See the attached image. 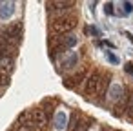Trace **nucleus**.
Returning <instances> with one entry per match:
<instances>
[{
    "mask_svg": "<svg viewBox=\"0 0 133 131\" xmlns=\"http://www.w3.org/2000/svg\"><path fill=\"white\" fill-rule=\"evenodd\" d=\"M109 80H111V75L109 73H102V71H93L89 73L84 87H82V93L86 98H97L98 95H102L108 87H109Z\"/></svg>",
    "mask_w": 133,
    "mask_h": 131,
    "instance_id": "f257e3e1",
    "label": "nucleus"
},
{
    "mask_svg": "<svg viewBox=\"0 0 133 131\" xmlns=\"http://www.w3.org/2000/svg\"><path fill=\"white\" fill-rule=\"evenodd\" d=\"M75 27H77V17L75 15L49 18V33L51 35H69Z\"/></svg>",
    "mask_w": 133,
    "mask_h": 131,
    "instance_id": "f03ea898",
    "label": "nucleus"
},
{
    "mask_svg": "<svg viewBox=\"0 0 133 131\" xmlns=\"http://www.w3.org/2000/svg\"><path fill=\"white\" fill-rule=\"evenodd\" d=\"M75 6L77 2H46V9L51 18L75 15Z\"/></svg>",
    "mask_w": 133,
    "mask_h": 131,
    "instance_id": "7ed1b4c3",
    "label": "nucleus"
},
{
    "mask_svg": "<svg viewBox=\"0 0 133 131\" xmlns=\"http://www.w3.org/2000/svg\"><path fill=\"white\" fill-rule=\"evenodd\" d=\"M89 77V67H80L77 69L73 75H69L68 78H64V86L68 89H82L86 80Z\"/></svg>",
    "mask_w": 133,
    "mask_h": 131,
    "instance_id": "20e7f679",
    "label": "nucleus"
},
{
    "mask_svg": "<svg viewBox=\"0 0 133 131\" xmlns=\"http://www.w3.org/2000/svg\"><path fill=\"white\" fill-rule=\"evenodd\" d=\"M0 35L4 38H8L11 44L18 46L20 40H22V22H13V24H8L0 29Z\"/></svg>",
    "mask_w": 133,
    "mask_h": 131,
    "instance_id": "39448f33",
    "label": "nucleus"
},
{
    "mask_svg": "<svg viewBox=\"0 0 133 131\" xmlns=\"http://www.w3.org/2000/svg\"><path fill=\"white\" fill-rule=\"evenodd\" d=\"M48 118L49 116H48L44 107H33V109H29V122H28V126H31L35 131H38V129H42L46 126Z\"/></svg>",
    "mask_w": 133,
    "mask_h": 131,
    "instance_id": "423d86ee",
    "label": "nucleus"
},
{
    "mask_svg": "<svg viewBox=\"0 0 133 131\" xmlns=\"http://www.w3.org/2000/svg\"><path fill=\"white\" fill-rule=\"evenodd\" d=\"M131 95H133V91L126 89V93L122 95V98H120L118 102H115V111H113L115 116H124V115H126V109H128V104H129Z\"/></svg>",
    "mask_w": 133,
    "mask_h": 131,
    "instance_id": "0eeeda50",
    "label": "nucleus"
},
{
    "mask_svg": "<svg viewBox=\"0 0 133 131\" xmlns=\"http://www.w3.org/2000/svg\"><path fill=\"white\" fill-rule=\"evenodd\" d=\"M17 47H18V46L11 44L8 38H4L2 35H0V57H13V58H15Z\"/></svg>",
    "mask_w": 133,
    "mask_h": 131,
    "instance_id": "6e6552de",
    "label": "nucleus"
},
{
    "mask_svg": "<svg viewBox=\"0 0 133 131\" xmlns=\"http://www.w3.org/2000/svg\"><path fill=\"white\" fill-rule=\"evenodd\" d=\"M15 69V58L13 57H0V73L11 75Z\"/></svg>",
    "mask_w": 133,
    "mask_h": 131,
    "instance_id": "1a4fd4ad",
    "label": "nucleus"
},
{
    "mask_svg": "<svg viewBox=\"0 0 133 131\" xmlns=\"http://www.w3.org/2000/svg\"><path fill=\"white\" fill-rule=\"evenodd\" d=\"M13 13H15V4L13 2H0V17L4 20H8Z\"/></svg>",
    "mask_w": 133,
    "mask_h": 131,
    "instance_id": "9d476101",
    "label": "nucleus"
},
{
    "mask_svg": "<svg viewBox=\"0 0 133 131\" xmlns=\"http://www.w3.org/2000/svg\"><path fill=\"white\" fill-rule=\"evenodd\" d=\"M126 93V89L120 86V84H115V86H111L109 87V91H108V95H109V98L113 100V102H118L120 98H122V95Z\"/></svg>",
    "mask_w": 133,
    "mask_h": 131,
    "instance_id": "9b49d317",
    "label": "nucleus"
},
{
    "mask_svg": "<svg viewBox=\"0 0 133 131\" xmlns=\"http://www.w3.org/2000/svg\"><path fill=\"white\" fill-rule=\"evenodd\" d=\"M53 124H55V129H64V127H68L66 124H68V115L60 109V111H57V115H55V120H53Z\"/></svg>",
    "mask_w": 133,
    "mask_h": 131,
    "instance_id": "f8f14e48",
    "label": "nucleus"
},
{
    "mask_svg": "<svg viewBox=\"0 0 133 131\" xmlns=\"http://www.w3.org/2000/svg\"><path fill=\"white\" fill-rule=\"evenodd\" d=\"M80 122H82V115H80V113H77V111H73L66 129H68V131H75V129H77V126H78Z\"/></svg>",
    "mask_w": 133,
    "mask_h": 131,
    "instance_id": "ddd939ff",
    "label": "nucleus"
},
{
    "mask_svg": "<svg viewBox=\"0 0 133 131\" xmlns=\"http://www.w3.org/2000/svg\"><path fill=\"white\" fill-rule=\"evenodd\" d=\"M77 64H78V55H77V53H71L68 58L62 60V67H64V69H71V67H75Z\"/></svg>",
    "mask_w": 133,
    "mask_h": 131,
    "instance_id": "4468645a",
    "label": "nucleus"
},
{
    "mask_svg": "<svg viewBox=\"0 0 133 131\" xmlns=\"http://www.w3.org/2000/svg\"><path fill=\"white\" fill-rule=\"evenodd\" d=\"M9 82H11V77L8 73H0V93H4V89H8Z\"/></svg>",
    "mask_w": 133,
    "mask_h": 131,
    "instance_id": "2eb2a0df",
    "label": "nucleus"
},
{
    "mask_svg": "<svg viewBox=\"0 0 133 131\" xmlns=\"http://www.w3.org/2000/svg\"><path fill=\"white\" fill-rule=\"evenodd\" d=\"M91 122H93V120H89V118H82V122L77 126L75 131H88V129L91 127Z\"/></svg>",
    "mask_w": 133,
    "mask_h": 131,
    "instance_id": "dca6fc26",
    "label": "nucleus"
},
{
    "mask_svg": "<svg viewBox=\"0 0 133 131\" xmlns=\"http://www.w3.org/2000/svg\"><path fill=\"white\" fill-rule=\"evenodd\" d=\"M124 118L129 120V122H133V95H131V98H129V104H128V109H126Z\"/></svg>",
    "mask_w": 133,
    "mask_h": 131,
    "instance_id": "f3484780",
    "label": "nucleus"
},
{
    "mask_svg": "<svg viewBox=\"0 0 133 131\" xmlns=\"http://www.w3.org/2000/svg\"><path fill=\"white\" fill-rule=\"evenodd\" d=\"M122 8H124V13H126V15L133 11V4H131V2H122Z\"/></svg>",
    "mask_w": 133,
    "mask_h": 131,
    "instance_id": "a211bd4d",
    "label": "nucleus"
},
{
    "mask_svg": "<svg viewBox=\"0 0 133 131\" xmlns=\"http://www.w3.org/2000/svg\"><path fill=\"white\" fill-rule=\"evenodd\" d=\"M104 13H108V15H113V13H115V9H113V2H108V4L104 6Z\"/></svg>",
    "mask_w": 133,
    "mask_h": 131,
    "instance_id": "6ab92c4d",
    "label": "nucleus"
},
{
    "mask_svg": "<svg viewBox=\"0 0 133 131\" xmlns=\"http://www.w3.org/2000/svg\"><path fill=\"white\" fill-rule=\"evenodd\" d=\"M106 57H108V60H109L111 64H117V62H118V60H117V57H115L111 51H106Z\"/></svg>",
    "mask_w": 133,
    "mask_h": 131,
    "instance_id": "aec40b11",
    "label": "nucleus"
},
{
    "mask_svg": "<svg viewBox=\"0 0 133 131\" xmlns=\"http://www.w3.org/2000/svg\"><path fill=\"white\" fill-rule=\"evenodd\" d=\"M124 71H126L128 75H133V64H131V62H128V64L124 66Z\"/></svg>",
    "mask_w": 133,
    "mask_h": 131,
    "instance_id": "412c9836",
    "label": "nucleus"
},
{
    "mask_svg": "<svg viewBox=\"0 0 133 131\" xmlns=\"http://www.w3.org/2000/svg\"><path fill=\"white\" fill-rule=\"evenodd\" d=\"M17 131H35V129H33L31 126H22V127H18Z\"/></svg>",
    "mask_w": 133,
    "mask_h": 131,
    "instance_id": "4be33fe9",
    "label": "nucleus"
},
{
    "mask_svg": "<svg viewBox=\"0 0 133 131\" xmlns=\"http://www.w3.org/2000/svg\"><path fill=\"white\" fill-rule=\"evenodd\" d=\"M88 31H89L91 35H95V37L98 35V31H97V27H88Z\"/></svg>",
    "mask_w": 133,
    "mask_h": 131,
    "instance_id": "5701e85b",
    "label": "nucleus"
},
{
    "mask_svg": "<svg viewBox=\"0 0 133 131\" xmlns=\"http://www.w3.org/2000/svg\"><path fill=\"white\" fill-rule=\"evenodd\" d=\"M102 131H120V129H113V127H108V126H104V127H102Z\"/></svg>",
    "mask_w": 133,
    "mask_h": 131,
    "instance_id": "b1692460",
    "label": "nucleus"
},
{
    "mask_svg": "<svg viewBox=\"0 0 133 131\" xmlns=\"http://www.w3.org/2000/svg\"><path fill=\"white\" fill-rule=\"evenodd\" d=\"M9 131H17V129H13V127H11V129H9Z\"/></svg>",
    "mask_w": 133,
    "mask_h": 131,
    "instance_id": "393cba45",
    "label": "nucleus"
},
{
    "mask_svg": "<svg viewBox=\"0 0 133 131\" xmlns=\"http://www.w3.org/2000/svg\"><path fill=\"white\" fill-rule=\"evenodd\" d=\"M0 96H2V93H0Z\"/></svg>",
    "mask_w": 133,
    "mask_h": 131,
    "instance_id": "a878e982",
    "label": "nucleus"
}]
</instances>
